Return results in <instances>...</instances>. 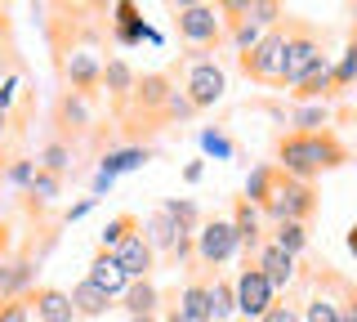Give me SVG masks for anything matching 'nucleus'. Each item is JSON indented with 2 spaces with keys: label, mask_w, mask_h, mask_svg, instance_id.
Here are the masks:
<instances>
[{
  "label": "nucleus",
  "mask_w": 357,
  "mask_h": 322,
  "mask_svg": "<svg viewBox=\"0 0 357 322\" xmlns=\"http://www.w3.org/2000/svg\"><path fill=\"white\" fill-rule=\"evenodd\" d=\"M344 247H349V255H357V224L349 228V237H344Z\"/></svg>",
  "instance_id": "obj_46"
},
{
  "label": "nucleus",
  "mask_w": 357,
  "mask_h": 322,
  "mask_svg": "<svg viewBox=\"0 0 357 322\" xmlns=\"http://www.w3.org/2000/svg\"><path fill=\"white\" fill-rule=\"evenodd\" d=\"M223 90H228V76L215 59H188V72H183V94L192 98L197 112L223 103Z\"/></svg>",
  "instance_id": "obj_8"
},
{
  "label": "nucleus",
  "mask_w": 357,
  "mask_h": 322,
  "mask_svg": "<svg viewBox=\"0 0 357 322\" xmlns=\"http://www.w3.org/2000/svg\"><path fill=\"white\" fill-rule=\"evenodd\" d=\"M331 121H335L331 103H295V112H290L286 126L295 130V135H321V130H331Z\"/></svg>",
  "instance_id": "obj_23"
},
{
  "label": "nucleus",
  "mask_w": 357,
  "mask_h": 322,
  "mask_svg": "<svg viewBox=\"0 0 357 322\" xmlns=\"http://www.w3.org/2000/svg\"><path fill=\"white\" fill-rule=\"evenodd\" d=\"M264 215L273 219V224H308V219L317 215V188L299 184V180H286V175L277 170V188H273V197H268Z\"/></svg>",
  "instance_id": "obj_5"
},
{
  "label": "nucleus",
  "mask_w": 357,
  "mask_h": 322,
  "mask_svg": "<svg viewBox=\"0 0 357 322\" xmlns=\"http://www.w3.org/2000/svg\"><path fill=\"white\" fill-rule=\"evenodd\" d=\"M130 233H139V219H134L130 215V210H126V215H116V219H107V224H103V233H98V251H116L121 247V242H126L130 237Z\"/></svg>",
  "instance_id": "obj_31"
},
{
  "label": "nucleus",
  "mask_w": 357,
  "mask_h": 322,
  "mask_svg": "<svg viewBox=\"0 0 357 322\" xmlns=\"http://www.w3.org/2000/svg\"><path fill=\"white\" fill-rule=\"evenodd\" d=\"M85 282L89 286H98L107 300H121L126 295V286H130V277L121 273V264L112 260L107 251H94V260H89V273H85Z\"/></svg>",
  "instance_id": "obj_19"
},
{
  "label": "nucleus",
  "mask_w": 357,
  "mask_h": 322,
  "mask_svg": "<svg viewBox=\"0 0 357 322\" xmlns=\"http://www.w3.org/2000/svg\"><path fill=\"white\" fill-rule=\"evenodd\" d=\"M54 126L63 130L59 139H67V135H85V130L94 126V108H89V94L63 90V98H59V108H54Z\"/></svg>",
  "instance_id": "obj_15"
},
{
  "label": "nucleus",
  "mask_w": 357,
  "mask_h": 322,
  "mask_svg": "<svg viewBox=\"0 0 357 322\" xmlns=\"http://www.w3.org/2000/svg\"><path fill=\"white\" fill-rule=\"evenodd\" d=\"M134 85H139V72H134L126 59H107L103 63V85H98V90H107V98H112L116 112H126V108H130Z\"/></svg>",
  "instance_id": "obj_17"
},
{
  "label": "nucleus",
  "mask_w": 357,
  "mask_h": 322,
  "mask_svg": "<svg viewBox=\"0 0 357 322\" xmlns=\"http://www.w3.org/2000/svg\"><path fill=\"white\" fill-rule=\"evenodd\" d=\"M273 247H282L286 255H304L308 251V224H273Z\"/></svg>",
  "instance_id": "obj_33"
},
{
  "label": "nucleus",
  "mask_w": 357,
  "mask_h": 322,
  "mask_svg": "<svg viewBox=\"0 0 357 322\" xmlns=\"http://www.w3.org/2000/svg\"><path fill=\"white\" fill-rule=\"evenodd\" d=\"M273 188H277V166L273 161H259V166H255V170L250 175H245V202H250V206H268V197H273Z\"/></svg>",
  "instance_id": "obj_28"
},
{
  "label": "nucleus",
  "mask_w": 357,
  "mask_h": 322,
  "mask_svg": "<svg viewBox=\"0 0 357 322\" xmlns=\"http://www.w3.org/2000/svg\"><path fill=\"white\" fill-rule=\"evenodd\" d=\"M161 322H188V318L178 314V305H170V309H165V318H161Z\"/></svg>",
  "instance_id": "obj_45"
},
{
  "label": "nucleus",
  "mask_w": 357,
  "mask_h": 322,
  "mask_svg": "<svg viewBox=\"0 0 357 322\" xmlns=\"http://www.w3.org/2000/svg\"><path fill=\"white\" fill-rule=\"evenodd\" d=\"M259 322H299V309H290V305H282V300H277V305L268 309Z\"/></svg>",
  "instance_id": "obj_42"
},
{
  "label": "nucleus",
  "mask_w": 357,
  "mask_h": 322,
  "mask_svg": "<svg viewBox=\"0 0 357 322\" xmlns=\"http://www.w3.org/2000/svg\"><path fill=\"white\" fill-rule=\"evenodd\" d=\"M31 175H36V161L14 157V161L5 166V175H0V180H5L9 188H22V193H27V188H31Z\"/></svg>",
  "instance_id": "obj_36"
},
{
  "label": "nucleus",
  "mask_w": 357,
  "mask_h": 322,
  "mask_svg": "<svg viewBox=\"0 0 357 322\" xmlns=\"http://www.w3.org/2000/svg\"><path fill=\"white\" fill-rule=\"evenodd\" d=\"M36 273H40V260H31V255L0 260V305L5 300H27L36 291Z\"/></svg>",
  "instance_id": "obj_10"
},
{
  "label": "nucleus",
  "mask_w": 357,
  "mask_h": 322,
  "mask_svg": "<svg viewBox=\"0 0 357 322\" xmlns=\"http://www.w3.org/2000/svg\"><path fill=\"white\" fill-rule=\"evenodd\" d=\"M170 18H174L178 41L188 45V59H206V54L223 41V31H228L223 27L219 5H197V0H188V5L170 9Z\"/></svg>",
  "instance_id": "obj_2"
},
{
  "label": "nucleus",
  "mask_w": 357,
  "mask_h": 322,
  "mask_svg": "<svg viewBox=\"0 0 357 322\" xmlns=\"http://www.w3.org/2000/svg\"><path fill=\"white\" fill-rule=\"evenodd\" d=\"M201 148H206L210 157H219V161H228V157H232V139H228V135H219V130H201Z\"/></svg>",
  "instance_id": "obj_37"
},
{
  "label": "nucleus",
  "mask_w": 357,
  "mask_h": 322,
  "mask_svg": "<svg viewBox=\"0 0 357 322\" xmlns=\"http://www.w3.org/2000/svg\"><path fill=\"white\" fill-rule=\"evenodd\" d=\"M188 117H197V108H192V98L183 94V85H174L170 98H165V108H161V126H170V121H188Z\"/></svg>",
  "instance_id": "obj_35"
},
{
  "label": "nucleus",
  "mask_w": 357,
  "mask_h": 322,
  "mask_svg": "<svg viewBox=\"0 0 357 322\" xmlns=\"http://www.w3.org/2000/svg\"><path fill=\"white\" fill-rule=\"evenodd\" d=\"M340 322H357V282H340Z\"/></svg>",
  "instance_id": "obj_38"
},
{
  "label": "nucleus",
  "mask_w": 357,
  "mask_h": 322,
  "mask_svg": "<svg viewBox=\"0 0 357 322\" xmlns=\"http://www.w3.org/2000/svg\"><path fill=\"white\" fill-rule=\"evenodd\" d=\"M14 98H18V76H5L0 81V112L9 117V108H14Z\"/></svg>",
  "instance_id": "obj_41"
},
{
  "label": "nucleus",
  "mask_w": 357,
  "mask_h": 322,
  "mask_svg": "<svg viewBox=\"0 0 357 322\" xmlns=\"http://www.w3.org/2000/svg\"><path fill=\"white\" fill-rule=\"evenodd\" d=\"M326 59L321 54V31L312 23L286 18V54H282V76H277V90H295L304 76Z\"/></svg>",
  "instance_id": "obj_3"
},
{
  "label": "nucleus",
  "mask_w": 357,
  "mask_h": 322,
  "mask_svg": "<svg viewBox=\"0 0 357 322\" xmlns=\"http://www.w3.org/2000/svg\"><path fill=\"white\" fill-rule=\"evenodd\" d=\"M174 90V76L170 72H143L139 76V85H134V98H130V108L139 117H161V108H165V98H170Z\"/></svg>",
  "instance_id": "obj_12"
},
{
  "label": "nucleus",
  "mask_w": 357,
  "mask_h": 322,
  "mask_svg": "<svg viewBox=\"0 0 357 322\" xmlns=\"http://www.w3.org/2000/svg\"><path fill=\"white\" fill-rule=\"evenodd\" d=\"M282 54H286V23L264 31V41L250 54H237V68L259 85H277V76H282Z\"/></svg>",
  "instance_id": "obj_6"
},
{
  "label": "nucleus",
  "mask_w": 357,
  "mask_h": 322,
  "mask_svg": "<svg viewBox=\"0 0 357 322\" xmlns=\"http://www.w3.org/2000/svg\"><path fill=\"white\" fill-rule=\"evenodd\" d=\"M0 322H31V305L27 300H5L0 305Z\"/></svg>",
  "instance_id": "obj_39"
},
{
  "label": "nucleus",
  "mask_w": 357,
  "mask_h": 322,
  "mask_svg": "<svg viewBox=\"0 0 357 322\" xmlns=\"http://www.w3.org/2000/svg\"><path fill=\"white\" fill-rule=\"evenodd\" d=\"M349 157L353 152L344 148V139L335 135V130H321V135H295V130H286V135H277V161L273 166L286 180L312 184L317 175L340 170Z\"/></svg>",
  "instance_id": "obj_1"
},
{
  "label": "nucleus",
  "mask_w": 357,
  "mask_h": 322,
  "mask_svg": "<svg viewBox=\"0 0 357 322\" xmlns=\"http://www.w3.org/2000/svg\"><path fill=\"white\" fill-rule=\"evenodd\" d=\"M241 247H237V228H232V219H201V228H197V242H192V264H197V273H206V277H215V269H223V264L232 260Z\"/></svg>",
  "instance_id": "obj_4"
},
{
  "label": "nucleus",
  "mask_w": 357,
  "mask_h": 322,
  "mask_svg": "<svg viewBox=\"0 0 357 322\" xmlns=\"http://www.w3.org/2000/svg\"><path fill=\"white\" fill-rule=\"evenodd\" d=\"M0 36H5V23H0Z\"/></svg>",
  "instance_id": "obj_49"
},
{
  "label": "nucleus",
  "mask_w": 357,
  "mask_h": 322,
  "mask_svg": "<svg viewBox=\"0 0 357 322\" xmlns=\"http://www.w3.org/2000/svg\"><path fill=\"white\" fill-rule=\"evenodd\" d=\"M72 309H76V318H103L107 309H116V300H107L98 286H89V282H76L72 291Z\"/></svg>",
  "instance_id": "obj_27"
},
{
  "label": "nucleus",
  "mask_w": 357,
  "mask_h": 322,
  "mask_svg": "<svg viewBox=\"0 0 357 322\" xmlns=\"http://www.w3.org/2000/svg\"><path fill=\"white\" fill-rule=\"evenodd\" d=\"M232 286H237V318H245V322H259L268 309L277 305V291L268 286V277L255 269V264H245V269L232 277Z\"/></svg>",
  "instance_id": "obj_9"
},
{
  "label": "nucleus",
  "mask_w": 357,
  "mask_h": 322,
  "mask_svg": "<svg viewBox=\"0 0 357 322\" xmlns=\"http://www.w3.org/2000/svg\"><path fill=\"white\" fill-rule=\"evenodd\" d=\"M5 139H9V117L0 112V143H5Z\"/></svg>",
  "instance_id": "obj_47"
},
{
  "label": "nucleus",
  "mask_w": 357,
  "mask_h": 322,
  "mask_svg": "<svg viewBox=\"0 0 357 322\" xmlns=\"http://www.w3.org/2000/svg\"><path fill=\"white\" fill-rule=\"evenodd\" d=\"M206 291H210V277L206 273H197V277H188V286L178 291V314H183L188 322H210V309H206Z\"/></svg>",
  "instance_id": "obj_25"
},
{
  "label": "nucleus",
  "mask_w": 357,
  "mask_h": 322,
  "mask_svg": "<svg viewBox=\"0 0 357 322\" xmlns=\"http://www.w3.org/2000/svg\"><path fill=\"white\" fill-rule=\"evenodd\" d=\"M59 193H63V180L36 166V175H31V188H27V197H36L40 206H54V202H59Z\"/></svg>",
  "instance_id": "obj_34"
},
{
  "label": "nucleus",
  "mask_w": 357,
  "mask_h": 322,
  "mask_svg": "<svg viewBox=\"0 0 357 322\" xmlns=\"http://www.w3.org/2000/svg\"><path fill=\"white\" fill-rule=\"evenodd\" d=\"M31 305V318L36 322H76V309H72V295L63 286H36L27 295Z\"/></svg>",
  "instance_id": "obj_16"
},
{
  "label": "nucleus",
  "mask_w": 357,
  "mask_h": 322,
  "mask_svg": "<svg viewBox=\"0 0 357 322\" xmlns=\"http://www.w3.org/2000/svg\"><path fill=\"white\" fill-rule=\"evenodd\" d=\"M299 322H340V300L312 291L304 300V309H299Z\"/></svg>",
  "instance_id": "obj_32"
},
{
  "label": "nucleus",
  "mask_w": 357,
  "mask_h": 322,
  "mask_svg": "<svg viewBox=\"0 0 357 322\" xmlns=\"http://www.w3.org/2000/svg\"><path fill=\"white\" fill-rule=\"evenodd\" d=\"M94 206H98V197H81L76 206H67V210H63V224H76V219H85Z\"/></svg>",
  "instance_id": "obj_40"
},
{
  "label": "nucleus",
  "mask_w": 357,
  "mask_h": 322,
  "mask_svg": "<svg viewBox=\"0 0 357 322\" xmlns=\"http://www.w3.org/2000/svg\"><path fill=\"white\" fill-rule=\"evenodd\" d=\"M59 68H63V81H67V90H76V94H89L94 98V90L103 85V59H98V50L89 45H67L59 54Z\"/></svg>",
  "instance_id": "obj_7"
},
{
  "label": "nucleus",
  "mask_w": 357,
  "mask_h": 322,
  "mask_svg": "<svg viewBox=\"0 0 357 322\" xmlns=\"http://www.w3.org/2000/svg\"><path fill=\"white\" fill-rule=\"evenodd\" d=\"M72 161H76V148H72V139H50V143L40 148V157H36V166H40V170L59 175V180H63L67 170H76Z\"/></svg>",
  "instance_id": "obj_29"
},
{
  "label": "nucleus",
  "mask_w": 357,
  "mask_h": 322,
  "mask_svg": "<svg viewBox=\"0 0 357 322\" xmlns=\"http://www.w3.org/2000/svg\"><path fill=\"white\" fill-rule=\"evenodd\" d=\"M232 322H245V318H232Z\"/></svg>",
  "instance_id": "obj_50"
},
{
  "label": "nucleus",
  "mask_w": 357,
  "mask_h": 322,
  "mask_svg": "<svg viewBox=\"0 0 357 322\" xmlns=\"http://www.w3.org/2000/svg\"><path fill=\"white\" fill-rule=\"evenodd\" d=\"M139 233L148 237V247H152L156 255H170V251H174V242H178V224H174L170 215H165V210H152L148 224H143Z\"/></svg>",
  "instance_id": "obj_26"
},
{
  "label": "nucleus",
  "mask_w": 357,
  "mask_h": 322,
  "mask_svg": "<svg viewBox=\"0 0 357 322\" xmlns=\"http://www.w3.org/2000/svg\"><path fill=\"white\" fill-rule=\"evenodd\" d=\"M152 161V148L148 143H130V148H107L103 157H98V170L103 175H130V170H139V166H148Z\"/></svg>",
  "instance_id": "obj_21"
},
{
  "label": "nucleus",
  "mask_w": 357,
  "mask_h": 322,
  "mask_svg": "<svg viewBox=\"0 0 357 322\" xmlns=\"http://www.w3.org/2000/svg\"><path fill=\"white\" fill-rule=\"evenodd\" d=\"M121 309H126L130 318H156V309H161V291H156L152 277H143V282H130L126 295L116 300Z\"/></svg>",
  "instance_id": "obj_22"
},
{
  "label": "nucleus",
  "mask_w": 357,
  "mask_h": 322,
  "mask_svg": "<svg viewBox=\"0 0 357 322\" xmlns=\"http://www.w3.org/2000/svg\"><path fill=\"white\" fill-rule=\"evenodd\" d=\"M206 309H210V322H232L237 318V286H232V277H210Z\"/></svg>",
  "instance_id": "obj_24"
},
{
  "label": "nucleus",
  "mask_w": 357,
  "mask_h": 322,
  "mask_svg": "<svg viewBox=\"0 0 357 322\" xmlns=\"http://www.w3.org/2000/svg\"><path fill=\"white\" fill-rule=\"evenodd\" d=\"M232 228H237V247L245 255V264H250L264 247V210L250 206L245 197H237V202H232Z\"/></svg>",
  "instance_id": "obj_13"
},
{
  "label": "nucleus",
  "mask_w": 357,
  "mask_h": 322,
  "mask_svg": "<svg viewBox=\"0 0 357 322\" xmlns=\"http://www.w3.org/2000/svg\"><path fill=\"white\" fill-rule=\"evenodd\" d=\"M161 210H165V215H170L174 224H178V233H188V237H197L201 219H206V215H201V206L192 202V197H170V202H165Z\"/></svg>",
  "instance_id": "obj_30"
},
{
  "label": "nucleus",
  "mask_w": 357,
  "mask_h": 322,
  "mask_svg": "<svg viewBox=\"0 0 357 322\" xmlns=\"http://www.w3.org/2000/svg\"><path fill=\"white\" fill-rule=\"evenodd\" d=\"M130 322H161V318H130Z\"/></svg>",
  "instance_id": "obj_48"
},
{
  "label": "nucleus",
  "mask_w": 357,
  "mask_h": 322,
  "mask_svg": "<svg viewBox=\"0 0 357 322\" xmlns=\"http://www.w3.org/2000/svg\"><path fill=\"white\" fill-rule=\"evenodd\" d=\"M112 14H116V18H112V36H116V45H139V41H152V45H156V41H161V36H156V31L139 18V9H134L130 0L112 5Z\"/></svg>",
  "instance_id": "obj_20"
},
{
  "label": "nucleus",
  "mask_w": 357,
  "mask_h": 322,
  "mask_svg": "<svg viewBox=\"0 0 357 322\" xmlns=\"http://www.w3.org/2000/svg\"><path fill=\"white\" fill-rule=\"evenodd\" d=\"M112 184H116V180H112V175H103V170H94V184H89V197H103V193H107Z\"/></svg>",
  "instance_id": "obj_43"
},
{
  "label": "nucleus",
  "mask_w": 357,
  "mask_h": 322,
  "mask_svg": "<svg viewBox=\"0 0 357 322\" xmlns=\"http://www.w3.org/2000/svg\"><path fill=\"white\" fill-rule=\"evenodd\" d=\"M250 264L268 277V286H273L277 295L290 291V286H295V277H299V260H295V255H286L282 247H273V242H264L259 255H255Z\"/></svg>",
  "instance_id": "obj_11"
},
{
  "label": "nucleus",
  "mask_w": 357,
  "mask_h": 322,
  "mask_svg": "<svg viewBox=\"0 0 357 322\" xmlns=\"http://www.w3.org/2000/svg\"><path fill=\"white\" fill-rule=\"evenodd\" d=\"M201 175H206V166H201V161H188L183 166V180L188 184H201Z\"/></svg>",
  "instance_id": "obj_44"
},
{
  "label": "nucleus",
  "mask_w": 357,
  "mask_h": 322,
  "mask_svg": "<svg viewBox=\"0 0 357 322\" xmlns=\"http://www.w3.org/2000/svg\"><path fill=\"white\" fill-rule=\"evenodd\" d=\"M112 260L121 264V273H126L130 282H143V277H152V269H156V251L148 247L143 233H130V237L112 251Z\"/></svg>",
  "instance_id": "obj_14"
},
{
  "label": "nucleus",
  "mask_w": 357,
  "mask_h": 322,
  "mask_svg": "<svg viewBox=\"0 0 357 322\" xmlns=\"http://www.w3.org/2000/svg\"><path fill=\"white\" fill-rule=\"evenodd\" d=\"M290 94H295V103H335L340 98V90H335V63L321 59Z\"/></svg>",
  "instance_id": "obj_18"
}]
</instances>
